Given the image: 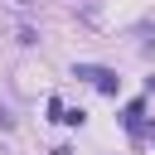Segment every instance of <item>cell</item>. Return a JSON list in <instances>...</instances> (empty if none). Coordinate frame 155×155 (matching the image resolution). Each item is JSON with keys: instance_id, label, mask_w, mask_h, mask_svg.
<instances>
[{"instance_id": "1", "label": "cell", "mask_w": 155, "mask_h": 155, "mask_svg": "<svg viewBox=\"0 0 155 155\" xmlns=\"http://www.w3.org/2000/svg\"><path fill=\"white\" fill-rule=\"evenodd\" d=\"M78 78H92L102 92H116V73H107V68H78Z\"/></svg>"}, {"instance_id": "2", "label": "cell", "mask_w": 155, "mask_h": 155, "mask_svg": "<svg viewBox=\"0 0 155 155\" xmlns=\"http://www.w3.org/2000/svg\"><path fill=\"white\" fill-rule=\"evenodd\" d=\"M0 5H10V10H29L34 0H0Z\"/></svg>"}]
</instances>
